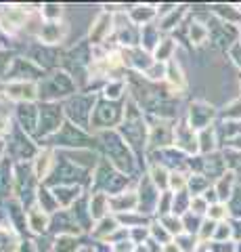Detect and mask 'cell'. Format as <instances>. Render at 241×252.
Returning a JSON list of instances; mask_svg holds the SVG:
<instances>
[{
	"mask_svg": "<svg viewBox=\"0 0 241 252\" xmlns=\"http://www.w3.org/2000/svg\"><path fill=\"white\" fill-rule=\"evenodd\" d=\"M128 17L136 28L158 23V4H132L128 11Z\"/></svg>",
	"mask_w": 241,
	"mask_h": 252,
	"instance_id": "obj_23",
	"label": "cell"
},
{
	"mask_svg": "<svg viewBox=\"0 0 241 252\" xmlns=\"http://www.w3.org/2000/svg\"><path fill=\"white\" fill-rule=\"evenodd\" d=\"M158 220L166 227V231L172 235V238L185 233V227H183V219H181V217H176V215H166V217H161V219H158Z\"/></svg>",
	"mask_w": 241,
	"mask_h": 252,
	"instance_id": "obj_42",
	"label": "cell"
},
{
	"mask_svg": "<svg viewBox=\"0 0 241 252\" xmlns=\"http://www.w3.org/2000/svg\"><path fill=\"white\" fill-rule=\"evenodd\" d=\"M15 116H17L19 128L23 132H27L29 137H34L36 130H38V120H40V105L38 103H21V105H17Z\"/></svg>",
	"mask_w": 241,
	"mask_h": 252,
	"instance_id": "obj_19",
	"label": "cell"
},
{
	"mask_svg": "<svg viewBox=\"0 0 241 252\" xmlns=\"http://www.w3.org/2000/svg\"><path fill=\"white\" fill-rule=\"evenodd\" d=\"M40 15L44 21H63L65 6L59 2H44V4H40Z\"/></svg>",
	"mask_w": 241,
	"mask_h": 252,
	"instance_id": "obj_40",
	"label": "cell"
},
{
	"mask_svg": "<svg viewBox=\"0 0 241 252\" xmlns=\"http://www.w3.org/2000/svg\"><path fill=\"white\" fill-rule=\"evenodd\" d=\"M187 185H189V172L187 170H172L168 179V191L170 193H181L187 191Z\"/></svg>",
	"mask_w": 241,
	"mask_h": 252,
	"instance_id": "obj_38",
	"label": "cell"
},
{
	"mask_svg": "<svg viewBox=\"0 0 241 252\" xmlns=\"http://www.w3.org/2000/svg\"><path fill=\"white\" fill-rule=\"evenodd\" d=\"M191 206V195L189 191H181V193H174V200H172V215L176 217H183L189 212Z\"/></svg>",
	"mask_w": 241,
	"mask_h": 252,
	"instance_id": "obj_43",
	"label": "cell"
},
{
	"mask_svg": "<svg viewBox=\"0 0 241 252\" xmlns=\"http://www.w3.org/2000/svg\"><path fill=\"white\" fill-rule=\"evenodd\" d=\"M237 82H239V89H241V74L237 76Z\"/></svg>",
	"mask_w": 241,
	"mask_h": 252,
	"instance_id": "obj_60",
	"label": "cell"
},
{
	"mask_svg": "<svg viewBox=\"0 0 241 252\" xmlns=\"http://www.w3.org/2000/svg\"><path fill=\"white\" fill-rule=\"evenodd\" d=\"M122 51V59H124V67L130 69V74H138L143 76L147 69L151 67L153 57L151 53L143 51L141 46H134V49H120Z\"/></svg>",
	"mask_w": 241,
	"mask_h": 252,
	"instance_id": "obj_16",
	"label": "cell"
},
{
	"mask_svg": "<svg viewBox=\"0 0 241 252\" xmlns=\"http://www.w3.org/2000/svg\"><path fill=\"white\" fill-rule=\"evenodd\" d=\"M227 206H229L231 219H239L241 220V185H237L235 193H233V198L227 202Z\"/></svg>",
	"mask_w": 241,
	"mask_h": 252,
	"instance_id": "obj_50",
	"label": "cell"
},
{
	"mask_svg": "<svg viewBox=\"0 0 241 252\" xmlns=\"http://www.w3.org/2000/svg\"><path fill=\"white\" fill-rule=\"evenodd\" d=\"M227 53H229V59H231V63H233V65H235V67L239 69V74H241V42L233 44Z\"/></svg>",
	"mask_w": 241,
	"mask_h": 252,
	"instance_id": "obj_53",
	"label": "cell"
},
{
	"mask_svg": "<svg viewBox=\"0 0 241 252\" xmlns=\"http://www.w3.org/2000/svg\"><path fill=\"white\" fill-rule=\"evenodd\" d=\"M216 225L218 223H214V220H210V219H204V223H201V227H199V233H197V240L199 242H212Z\"/></svg>",
	"mask_w": 241,
	"mask_h": 252,
	"instance_id": "obj_49",
	"label": "cell"
},
{
	"mask_svg": "<svg viewBox=\"0 0 241 252\" xmlns=\"http://www.w3.org/2000/svg\"><path fill=\"white\" fill-rule=\"evenodd\" d=\"M183 219V227H185V233H191V235H197L199 233V227L204 223V219L193 215V212H187V215L181 217Z\"/></svg>",
	"mask_w": 241,
	"mask_h": 252,
	"instance_id": "obj_47",
	"label": "cell"
},
{
	"mask_svg": "<svg viewBox=\"0 0 241 252\" xmlns=\"http://www.w3.org/2000/svg\"><path fill=\"white\" fill-rule=\"evenodd\" d=\"M212 252H237L235 242H212Z\"/></svg>",
	"mask_w": 241,
	"mask_h": 252,
	"instance_id": "obj_55",
	"label": "cell"
},
{
	"mask_svg": "<svg viewBox=\"0 0 241 252\" xmlns=\"http://www.w3.org/2000/svg\"><path fill=\"white\" fill-rule=\"evenodd\" d=\"M149 235H151V240H153L155 244H160V246H164V244H170V242L174 240L172 235L166 231V227L161 225L158 219L151 220V225H149Z\"/></svg>",
	"mask_w": 241,
	"mask_h": 252,
	"instance_id": "obj_41",
	"label": "cell"
},
{
	"mask_svg": "<svg viewBox=\"0 0 241 252\" xmlns=\"http://www.w3.org/2000/svg\"><path fill=\"white\" fill-rule=\"evenodd\" d=\"M36 206H40L44 212H49V215H55L57 210H61L57 200H55V195H53V191H51V187H46V185H40V189H38Z\"/></svg>",
	"mask_w": 241,
	"mask_h": 252,
	"instance_id": "obj_36",
	"label": "cell"
},
{
	"mask_svg": "<svg viewBox=\"0 0 241 252\" xmlns=\"http://www.w3.org/2000/svg\"><path fill=\"white\" fill-rule=\"evenodd\" d=\"M109 210H111V215H115V217L128 215V212H136L138 210L136 187H130V189H126V191H122V193L109 195Z\"/></svg>",
	"mask_w": 241,
	"mask_h": 252,
	"instance_id": "obj_17",
	"label": "cell"
},
{
	"mask_svg": "<svg viewBox=\"0 0 241 252\" xmlns=\"http://www.w3.org/2000/svg\"><path fill=\"white\" fill-rule=\"evenodd\" d=\"M210 210V204L208 200L204 198V195H191V206H189V212H193V215H197L201 219H206Z\"/></svg>",
	"mask_w": 241,
	"mask_h": 252,
	"instance_id": "obj_48",
	"label": "cell"
},
{
	"mask_svg": "<svg viewBox=\"0 0 241 252\" xmlns=\"http://www.w3.org/2000/svg\"><path fill=\"white\" fill-rule=\"evenodd\" d=\"M82 248L80 235H55L49 252H78Z\"/></svg>",
	"mask_w": 241,
	"mask_h": 252,
	"instance_id": "obj_32",
	"label": "cell"
},
{
	"mask_svg": "<svg viewBox=\"0 0 241 252\" xmlns=\"http://www.w3.org/2000/svg\"><path fill=\"white\" fill-rule=\"evenodd\" d=\"M124 120V101L122 103H113V101L99 99L92 112V124L90 130H118V126Z\"/></svg>",
	"mask_w": 241,
	"mask_h": 252,
	"instance_id": "obj_6",
	"label": "cell"
},
{
	"mask_svg": "<svg viewBox=\"0 0 241 252\" xmlns=\"http://www.w3.org/2000/svg\"><path fill=\"white\" fill-rule=\"evenodd\" d=\"M172 147L178 149L187 158H195L199 156V143H197V130L193 126L181 118L174 122V137H172Z\"/></svg>",
	"mask_w": 241,
	"mask_h": 252,
	"instance_id": "obj_9",
	"label": "cell"
},
{
	"mask_svg": "<svg viewBox=\"0 0 241 252\" xmlns=\"http://www.w3.org/2000/svg\"><path fill=\"white\" fill-rule=\"evenodd\" d=\"M63 124H65L63 103H40V120H38V130L34 139L36 141L51 139L61 130Z\"/></svg>",
	"mask_w": 241,
	"mask_h": 252,
	"instance_id": "obj_8",
	"label": "cell"
},
{
	"mask_svg": "<svg viewBox=\"0 0 241 252\" xmlns=\"http://www.w3.org/2000/svg\"><path fill=\"white\" fill-rule=\"evenodd\" d=\"M55 164H57V152L55 149H51V147H46V145H42L40 152H38L36 158L32 160V172H34V177L38 179V183L40 185H44L46 181H49L51 172L55 170Z\"/></svg>",
	"mask_w": 241,
	"mask_h": 252,
	"instance_id": "obj_14",
	"label": "cell"
},
{
	"mask_svg": "<svg viewBox=\"0 0 241 252\" xmlns=\"http://www.w3.org/2000/svg\"><path fill=\"white\" fill-rule=\"evenodd\" d=\"M231 223V231H233V242L241 244V220L239 219H229Z\"/></svg>",
	"mask_w": 241,
	"mask_h": 252,
	"instance_id": "obj_56",
	"label": "cell"
},
{
	"mask_svg": "<svg viewBox=\"0 0 241 252\" xmlns=\"http://www.w3.org/2000/svg\"><path fill=\"white\" fill-rule=\"evenodd\" d=\"M206 219L214 220V223H224V220L231 219L229 206H227V204H222V202L212 204V206H210V210H208V215H206Z\"/></svg>",
	"mask_w": 241,
	"mask_h": 252,
	"instance_id": "obj_45",
	"label": "cell"
},
{
	"mask_svg": "<svg viewBox=\"0 0 241 252\" xmlns=\"http://www.w3.org/2000/svg\"><path fill=\"white\" fill-rule=\"evenodd\" d=\"M51 191L55 195L59 208L69 210L84 195V187L82 185H55V187H51Z\"/></svg>",
	"mask_w": 241,
	"mask_h": 252,
	"instance_id": "obj_21",
	"label": "cell"
},
{
	"mask_svg": "<svg viewBox=\"0 0 241 252\" xmlns=\"http://www.w3.org/2000/svg\"><path fill=\"white\" fill-rule=\"evenodd\" d=\"M160 252H181V248H178V246H176V242L172 240L170 244H164V246H161V250H160Z\"/></svg>",
	"mask_w": 241,
	"mask_h": 252,
	"instance_id": "obj_57",
	"label": "cell"
},
{
	"mask_svg": "<svg viewBox=\"0 0 241 252\" xmlns=\"http://www.w3.org/2000/svg\"><path fill=\"white\" fill-rule=\"evenodd\" d=\"M220 122H241V94L235 99H231L220 112Z\"/></svg>",
	"mask_w": 241,
	"mask_h": 252,
	"instance_id": "obj_37",
	"label": "cell"
},
{
	"mask_svg": "<svg viewBox=\"0 0 241 252\" xmlns=\"http://www.w3.org/2000/svg\"><path fill=\"white\" fill-rule=\"evenodd\" d=\"M17 252H40V246H38V242L32 238H21Z\"/></svg>",
	"mask_w": 241,
	"mask_h": 252,
	"instance_id": "obj_54",
	"label": "cell"
},
{
	"mask_svg": "<svg viewBox=\"0 0 241 252\" xmlns=\"http://www.w3.org/2000/svg\"><path fill=\"white\" fill-rule=\"evenodd\" d=\"M38 91H40L42 103H65L69 97L78 93V82L74 74L57 67L38 82Z\"/></svg>",
	"mask_w": 241,
	"mask_h": 252,
	"instance_id": "obj_2",
	"label": "cell"
},
{
	"mask_svg": "<svg viewBox=\"0 0 241 252\" xmlns=\"http://www.w3.org/2000/svg\"><path fill=\"white\" fill-rule=\"evenodd\" d=\"M128 94V78H109L103 86H101V99L113 101V103H122Z\"/></svg>",
	"mask_w": 241,
	"mask_h": 252,
	"instance_id": "obj_22",
	"label": "cell"
},
{
	"mask_svg": "<svg viewBox=\"0 0 241 252\" xmlns=\"http://www.w3.org/2000/svg\"><path fill=\"white\" fill-rule=\"evenodd\" d=\"M95 139L101 143V152H103V160H107L115 170H120L122 175H126L132 179V175H136L138 162L134 158V152L130 149V145L122 139L118 130H101L95 135Z\"/></svg>",
	"mask_w": 241,
	"mask_h": 252,
	"instance_id": "obj_1",
	"label": "cell"
},
{
	"mask_svg": "<svg viewBox=\"0 0 241 252\" xmlns=\"http://www.w3.org/2000/svg\"><path fill=\"white\" fill-rule=\"evenodd\" d=\"M88 210H90V217L92 220H101L105 217L111 215L109 210V195L107 193H101V191H90L88 193Z\"/></svg>",
	"mask_w": 241,
	"mask_h": 252,
	"instance_id": "obj_27",
	"label": "cell"
},
{
	"mask_svg": "<svg viewBox=\"0 0 241 252\" xmlns=\"http://www.w3.org/2000/svg\"><path fill=\"white\" fill-rule=\"evenodd\" d=\"M78 252H95V248H92V246H82Z\"/></svg>",
	"mask_w": 241,
	"mask_h": 252,
	"instance_id": "obj_59",
	"label": "cell"
},
{
	"mask_svg": "<svg viewBox=\"0 0 241 252\" xmlns=\"http://www.w3.org/2000/svg\"><path fill=\"white\" fill-rule=\"evenodd\" d=\"M67 36H69V26L65 19L63 21H44L40 28V34H38V42L55 49V46L65 42Z\"/></svg>",
	"mask_w": 241,
	"mask_h": 252,
	"instance_id": "obj_15",
	"label": "cell"
},
{
	"mask_svg": "<svg viewBox=\"0 0 241 252\" xmlns=\"http://www.w3.org/2000/svg\"><path fill=\"white\" fill-rule=\"evenodd\" d=\"M92 141H95V135H92V132L78 128L76 124L65 120V124L61 126V130L57 132V135H53L51 139H46L44 145L55 149V152H65V149L92 147Z\"/></svg>",
	"mask_w": 241,
	"mask_h": 252,
	"instance_id": "obj_5",
	"label": "cell"
},
{
	"mask_svg": "<svg viewBox=\"0 0 241 252\" xmlns=\"http://www.w3.org/2000/svg\"><path fill=\"white\" fill-rule=\"evenodd\" d=\"M166 67H168V63L153 61L151 67L143 74V78H145L147 82H164V80H166Z\"/></svg>",
	"mask_w": 241,
	"mask_h": 252,
	"instance_id": "obj_44",
	"label": "cell"
},
{
	"mask_svg": "<svg viewBox=\"0 0 241 252\" xmlns=\"http://www.w3.org/2000/svg\"><path fill=\"white\" fill-rule=\"evenodd\" d=\"M21 238L9 223H0V252H17Z\"/></svg>",
	"mask_w": 241,
	"mask_h": 252,
	"instance_id": "obj_35",
	"label": "cell"
},
{
	"mask_svg": "<svg viewBox=\"0 0 241 252\" xmlns=\"http://www.w3.org/2000/svg\"><path fill=\"white\" fill-rule=\"evenodd\" d=\"M115 34V28H113V13L109 11H101L95 19L90 21L88 26V44L90 46H105L107 38Z\"/></svg>",
	"mask_w": 241,
	"mask_h": 252,
	"instance_id": "obj_11",
	"label": "cell"
},
{
	"mask_svg": "<svg viewBox=\"0 0 241 252\" xmlns=\"http://www.w3.org/2000/svg\"><path fill=\"white\" fill-rule=\"evenodd\" d=\"M197 143H199V156H210L220 149V139H218V130L214 126H208V128L197 132Z\"/></svg>",
	"mask_w": 241,
	"mask_h": 252,
	"instance_id": "obj_28",
	"label": "cell"
},
{
	"mask_svg": "<svg viewBox=\"0 0 241 252\" xmlns=\"http://www.w3.org/2000/svg\"><path fill=\"white\" fill-rule=\"evenodd\" d=\"M174 242H176V246L181 248V252H197V246H199L197 235H191V233L176 235Z\"/></svg>",
	"mask_w": 241,
	"mask_h": 252,
	"instance_id": "obj_46",
	"label": "cell"
},
{
	"mask_svg": "<svg viewBox=\"0 0 241 252\" xmlns=\"http://www.w3.org/2000/svg\"><path fill=\"white\" fill-rule=\"evenodd\" d=\"M49 233H53V238H55V235H82L80 227L76 225V220L69 210H57L55 215H51Z\"/></svg>",
	"mask_w": 241,
	"mask_h": 252,
	"instance_id": "obj_20",
	"label": "cell"
},
{
	"mask_svg": "<svg viewBox=\"0 0 241 252\" xmlns=\"http://www.w3.org/2000/svg\"><path fill=\"white\" fill-rule=\"evenodd\" d=\"M237 185H239V183H237L235 172L227 170V172H224V175H222L220 179H216V181H214L212 189H214V193H216V198H218V202L227 204V202L233 198V193H235Z\"/></svg>",
	"mask_w": 241,
	"mask_h": 252,
	"instance_id": "obj_26",
	"label": "cell"
},
{
	"mask_svg": "<svg viewBox=\"0 0 241 252\" xmlns=\"http://www.w3.org/2000/svg\"><path fill=\"white\" fill-rule=\"evenodd\" d=\"M189 13V9H187L185 4H178L174 11H170L168 15H164V17H160L158 19V28H160V32L164 36H170V32H172L174 28H178L183 23V19H185V15Z\"/></svg>",
	"mask_w": 241,
	"mask_h": 252,
	"instance_id": "obj_30",
	"label": "cell"
},
{
	"mask_svg": "<svg viewBox=\"0 0 241 252\" xmlns=\"http://www.w3.org/2000/svg\"><path fill=\"white\" fill-rule=\"evenodd\" d=\"M164 38V34L160 32L158 23H151V26H145L141 28V49L147 51V53H153V49L160 44V40Z\"/></svg>",
	"mask_w": 241,
	"mask_h": 252,
	"instance_id": "obj_34",
	"label": "cell"
},
{
	"mask_svg": "<svg viewBox=\"0 0 241 252\" xmlns=\"http://www.w3.org/2000/svg\"><path fill=\"white\" fill-rule=\"evenodd\" d=\"M216 116H218V109H216L212 103H208L204 99H195L189 105V109H187L185 120L199 132V130L208 128V126H214Z\"/></svg>",
	"mask_w": 241,
	"mask_h": 252,
	"instance_id": "obj_10",
	"label": "cell"
},
{
	"mask_svg": "<svg viewBox=\"0 0 241 252\" xmlns=\"http://www.w3.org/2000/svg\"><path fill=\"white\" fill-rule=\"evenodd\" d=\"M13 120H11V116H6V114H0V141H4L6 137L13 132Z\"/></svg>",
	"mask_w": 241,
	"mask_h": 252,
	"instance_id": "obj_52",
	"label": "cell"
},
{
	"mask_svg": "<svg viewBox=\"0 0 241 252\" xmlns=\"http://www.w3.org/2000/svg\"><path fill=\"white\" fill-rule=\"evenodd\" d=\"M90 191H101L107 195H115L130 189V177L122 175L120 170H115L107 160L101 158V162L97 164V168L90 175Z\"/></svg>",
	"mask_w": 241,
	"mask_h": 252,
	"instance_id": "obj_3",
	"label": "cell"
},
{
	"mask_svg": "<svg viewBox=\"0 0 241 252\" xmlns=\"http://www.w3.org/2000/svg\"><path fill=\"white\" fill-rule=\"evenodd\" d=\"M237 252H241V244H237Z\"/></svg>",
	"mask_w": 241,
	"mask_h": 252,
	"instance_id": "obj_61",
	"label": "cell"
},
{
	"mask_svg": "<svg viewBox=\"0 0 241 252\" xmlns=\"http://www.w3.org/2000/svg\"><path fill=\"white\" fill-rule=\"evenodd\" d=\"M6 158V141H0V162Z\"/></svg>",
	"mask_w": 241,
	"mask_h": 252,
	"instance_id": "obj_58",
	"label": "cell"
},
{
	"mask_svg": "<svg viewBox=\"0 0 241 252\" xmlns=\"http://www.w3.org/2000/svg\"><path fill=\"white\" fill-rule=\"evenodd\" d=\"M166 89L168 93L172 94V97H181V94L187 91V86H189V82H187V74H185V69H183V63L174 59V61H170L168 63V67H166Z\"/></svg>",
	"mask_w": 241,
	"mask_h": 252,
	"instance_id": "obj_18",
	"label": "cell"
},
{
	"mask_svg": "<svg viewBox=\"0 0 241 252\" xmlns=\"http://www.w3.org/2000/svg\"><path fill=\"white\" fill-rule=\"evenodd\" d=\"M187 36L193 46H204L210 40V26L201 19H191L187 26Z\"/></svg>",
	"mask_w": 241,
	"mask_h": 252,
	"instance_id": "obj_31",
	"label": "cell"
},
{
	"mask_svg": "<svg viewBox=\"0 0 241 252\" xmlns=\"http://www.w3.org/2000/svg\"><path fill=\"white\" fill-rule=\"evenodd\" d=\"M233 240V231H231V223L224 220V223L216 225V231H214V240L212 242H231Z\"/></svg>",
	"mask_w": 241,
	"mask_h": 252,
	"instance_id": "obj_51",
	"label": "cell"
},
{
	"mask_svg": "<svg viewBox=\"0 0 241 252\" xmlns=\"http://www.w3.org/2000/svg\"><path fill=\"white\" fill-rule=\"evenodd\" d=\"M136 193H138V212L145 217H155V210H158V200H160V189L155 187L149 177L143 175V179L138 181V187H136Z\"/></svg>",
	"mask_w": 241,
	"mask_h": 252,
	"instance_id": "obj_12",
	"label": "cell"
},
{
	"mask_svg": "<svg viewBox=\"0 0 241 252\" xmlns=\"http://www.w3.org/2000/svg\"><path fill=\"white\" fill-rule=\"evenodd\" d=\"M49 227H51V215L34 204L27 210V231L32 235H44L49 233Z\"/></svg>",
	"mask_w": 241,
	"mask_h": 252,
	"instance_id": "obj_24",
	"label": "cell"
},
{
	"mask_svg": "<svg viewBox=\"0 0 241 252\" xmlns=\"http://www.w3.org/2000/svg\"><path fill=\"white\" fill-rule=\"evenodd\" d=\"M212 185L214 183L206 175H189V185H187V191H189V195H204Z\"/></svg>",
	"mask_w": 241,
	"mask_h": 252,
	"instance_id": "obj_39",
	"label": "cell"
},
{
	"mask_svg": "<svg viewBox=\"0 0 241 252\" xmlns=\"http://www.w3.org/2000/svg\"><path fill=\"white\" fill-rule=\"evenodd\" d=\"M176 53H178V40H174L172 36H164V38L160 40V44L153 49L151 57H153V61L170 63V61H174Z\"/></svg>",
	"mask_w": 241,
	"mask_h": 252,
	"instance_id": "obj_29",
	"label": "cell"
},
{
	"mask_svg": "<svg viewBox=\"0 0 241 252\" xmlns=\"http://www.w3.org/2000/svg\"><path fill=\"white\" fill-rule=\"evenodd\" d=\"M4 99L13 103H36L40 99L38 82H6L4 84Z\"/></svg>",
	"mask_w": 241,
	"mask_h": 252,
	"instance_id": "obj_13",
	"label": "cell"
},
{
	"mask_svg": "<svg viewBox=\"0 0 241 252\" xmlns=\"http://www.w3.org/2000/svg\"><path fill=\"white\" fill-rule=\"evenodd\" d=\"M9 137H11V141H6V156H9L15 164L32 162L42 147L40 143H36L34 137H29L27 132H23L19 126H15Z\"/></svg>",
	"mask_w": 241,
	"mask_h": 252,
	"instance_id": "obj_7",
	"label": "cell"
},
{
	"mask_svg": "<svg viewBox=\"0 0 241 252\" xmlns=\"http://www.w3.org/2000/svg\"><path fill=\"white\" fill-rule=\"evenodd\" d=\"M149 181L160 189V191H168V179H170V170L166 166H161L158 162H149V168L145 172Z\"/></svg>",
	"mask_w": 241,
	"mask_h": 252,
	"instance_id": "obj_33",
	"label": "cell"
},
{
	"mask_svg": "<svg viewBox=\"0 0 241 252\" xmlns=\"http://www.w3.org/2000/svg\"><path fill=\"white\" fill-rule=\"evenodd\" d=\"M120 220L115 215H109V217H105V219H101L97 220L95 225H92V229H90V238L95 240V242H109V238L120 229Z\"/></svg>",
	"mask_w": 241,
	"mask_h": 252,
	"instance_id": "obj_25",
	"label": "cell"
},
{
	"mask_svg": "<svg viewBox=\"0 0 241 252\" xmlns=\"http://www.w3.org/2000/svg\"><path fill=\"white\" fill-rule=\"evenodd\" d=\"M97 93H76L74 97H69L63 103V112H65V120L76 124L82 130H90L92 124V112L97 105Z\"/></svg>",
	"mask_w": 241,
	"mask_h": 252,
	"instance_id": "obj_4",
	"label": "cell"
}]
</instances>
